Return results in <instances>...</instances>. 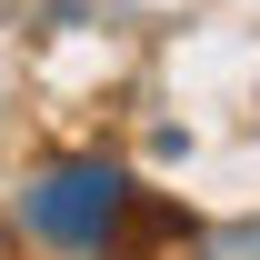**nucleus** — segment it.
Instances as JSON below:
<instances>
[{
  "label": "nucleus",
  "mask_w": 260,
  "mask_h": 260,
  "mask_svg": "<svg viewBox=\"0 0 260 260\" xmlns=\"http://www.w3.org/2000/svg\"><path fill=\"white\" fill-rule=\"evenodd\" d=\"M110 210H120V170H60L30 190V230L50 240H110Z\"/></svg>",
  "instance_id": "obj_1"
}]
</instances>
